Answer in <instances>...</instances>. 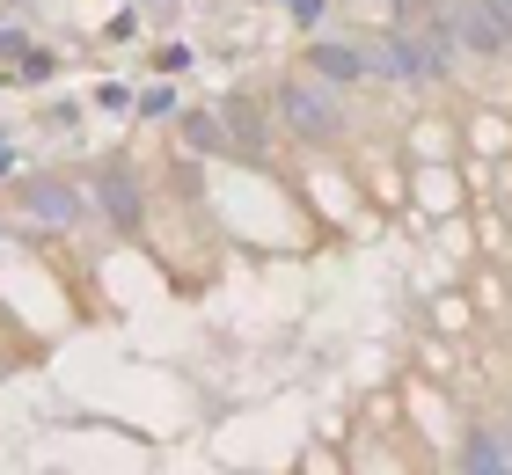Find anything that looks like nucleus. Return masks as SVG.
Listing matches in <instances>:
<instances>
[{
    "mask_svg": "<svg viewBox=\"0 0 512 475\" xmlns=\"http://www.w3.org/2000/svg\"><path fill=\"white\" fill-rule=\"evenodd\" d=\"M278 117H286L293 132H308V139L337 132V95H330V81H286V88H278Z\"/></svg>",
    "mask_w": 512,
    "mask_h": 475,
    "instance_id": "1",
    "label": "nucleus"
},
{
    "mask_svg": "<svg viewBox=\"0 0 512 475\" xmlns=\"http://www.w3.org/2000/svg\"><path fill=\"white\" fill-rule=\"evenodd\" d=\"M96 190H103L96 205H103V212H110L118 227H139V198H132V176H103Z\"/></svg>",
    "mask_w": 512,
    "mask_h": 475,
    "instance_id": "6",
    "label": "nucleus"
},
{
    "mask_svg": "<svg viewBox=\"0 0 512 475\" xmlns=\"http://www.w3.org/2000/svg\"><path fill=\"white\" fill-rule=\"evenodd\" d=\"M454 30H461V44H476V52H498V44H512V15L505 8H461Z\"/></svg>",
    "mask_w": 512,
    "mask_h": 475,
    "instance_id": "3",
    "label": "nucleus"
},
{
    "mask_svg": "<svg viewBox=\"0 0 512 475\" xmlns=\"http://www.w3.org/2000/svg\"><path fill=\"white\" fill-rule=\"evenodd\" d=\"M183 147H205V154H213V147H220V125H213L205 110H191V117H183Z\"/></svg>",
    "mask_w": 512,
    "mask_h": 475,
    "instance_id": "7",
    "label": "nucleus"
},
{
    "mask_svg": "<svg viewBox=\"0 0 512 475\" xmlns=\"http://www.w3.org/2000/svg\"><path fill=\"white\" fill-rule=\"evenodd\" d=\"M461 475H512V439L505 432H469V446H461Z\"/></svg>",
    "mask_w": 512,
    "mask_h": 475,
    "instance_id": "4",
    "label": "nucleus"
},
{
    "mask_svg": "<svg viewBox=\"0 0 512 475\" xmlns=\"http://www.w3.org/2000/svg\"><path fill=\"white\" fill-rule=\"evenodd\" d=\"M22 205H30L37 220H52V227H74V220H88V212H96V198H88V190H74V183H52V176L22 183Z\"/></svg>",
    "mask_w": 512,
    "mask_h": 475,
    "instance_id": "2",
    "label": "nucleus"
},
{
    "mask_svg": "<svg viewBox=\"0 0 512 475\" xmlns=\"http://www.w3.org/2000/svg\"><path fill=\"white\" fill-rule=\"evenodd\" d=\"M491 8H505V15H512V0H491Z\"/></svg>",
    "mask_w": 512,
    "mask_h": 475,
    "instance_id": "8",
    "label": "nucleus"
},
{
    "mask_svg": "<svg viewBox=\"0 0 512 475\" xmlns=\"http://www.w3.org/2000/svg\"><path fill=\"white\" fill-rule=\"evenodd\" d=\"M315 81H330V88L366 81V52H352V44H315Z\"/></svg>",
    "mask_w": 512,
    "mask_h": 475,
    "instance_id": "5",
    "label": "nucleus"
}]
</instances>
